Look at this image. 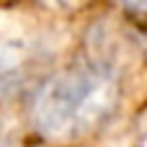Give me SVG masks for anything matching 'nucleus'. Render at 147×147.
<instances>
[{"label":"nucleus","instance_id":"obj_1","mask_svg":"<svg viewBox=\"0 0 147 147\" xmlns=\"http://www.w3.org/2000/svg\"><path fill=\"white\" fill-rule=\"evenodd\" d=\"M119 96L106 65H75L52 75L34 98V124L47 137H75L98 127Z\"/></svg>","mask_w":147,"mask_h":147},{"label":"nucleus","instance_id":"obj_2","mask_svg":"<svg viewBox=\"0 0 147 147\" xmlns=\"http://www.w3.org/2000/svg\"><path fill=\"white\" fill-rule=\"evenodd\" d=\"M119 3L124 5V10H127L132 18L147 23V0H119Z\"/></svg>","mask_w":147,"mask_h":147},{"label":"nucleus","instance_id":"obj_3","mask_svg":"<svg viewBox=\"0 0 147 147\" xmlns=\"http://www.w3.org/2000/svg\"><path fill=\"white\" fill-rule=\"evenodd\" d=\"M16 88V75L5 67H0V98H5L10 90Z\"/></svg>","mask_w":147,"mask_h":147},{"label":"nucleus","instance_id":"obj_4","mask_svg":"<svg viewBox=\"0 0 147 147\" xmlns=\"http://www.w3.org/2000/svg\"><path fill=\"white\" fill-rule=\"evenodd\" d=\"M57 3H70V0H57Z\"/></svg>","mask_w":147,"mask_h":147}]
</instances>
